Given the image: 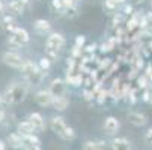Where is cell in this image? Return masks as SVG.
<instances>
[{"instance_id": "obj_30", "label": "cell", "mask_w": 152, "mask_h": 150, "mask_svg": "<svg viewBox=\"0 0 152 150\" xmlns=\"http://www.w3.org/2000/svg\"><path fill=\"white\" fill-rule=\"evenodd\" d=\"M63 3H65V6H66V9H71V8H77V6L74 5V2H72V0H63Z\"/></svg>"}, {"instance_id": "obj_15", "label": "cell", "mask_w": 152, "mask_h": 150, "mask_svg": "<svg viewBox=\"0 0 152 150\" xmlns=\"http://www.w3.org/2000/svg\"><path fill=\"white\" fill-rule=\"evenodd\" d=\"M6 8H8L9 14H12V15H23L26 5H23L20 0H8Z\"/></svg>"}, {"instance_id": "obj_20", "label": "cell", "mask_w": 152, "mask_h": 150, "mask_svg": "<svg viewBox=\"0 0 152 150\" xmlns=\"http://www.w3.org/2000/svg\"><path fill=\"white\" fill-rule=\"evenodd\" d=\"M38 66H39V69L42 71V72H48L50 69H51V59L48 57V56H41L39 59H38Z\"/></svg>"}, {"instance_id": "obj_40", "label": "cell", "mask_w": 152, "mask_h": 150, "mask_svg": "<svg viewBox=\"0 0 152 150\" xmlns=\"http://www.w3.org/2000/svg\"><path fill=\"white\" fill-rule=\"evenodd\" d=\"M149 104H151V105H152V95H151V101H149Z\"/></svg>"}, {"instance_id": "obj_8", "label": "cell", "mask_w": 152, "mask_h": 150, "mask_svg": "<svg viewBox=\"0 0 152 150\" xmlns=\"http://www.w3.org/2000/svg\"><path fill=\"white\" fill-rule=\"evenodd\" d=\"M53 101H54V96L50 93L48 89H41V90H38L35 93V102L39 107H44V108L51 107L53 105Z\"/></svg>"}, {"instance_id": "obj_24", "label": "cell", "mask_w": 152, "mask_h": 150, "mask_svg": "<svg viewBox=\"0 0 152 150\" xmlns=\"http://www.w3.org/2000/svg\"><path fill=\"white\" fill-rule=\"evenodd\" d=\"M148 83H151V80L143 74V75H140V77L137 78V87L142 89V90H146V89H148Z\"/></svg>"}, {"instance_id": "obj_18", "label": "cell", "mask_w": 152, "mask_h": 150, "mask_svg": "<svg viewBox=\"0 0 152 150\" xmlns=\"http://www.w3.org/2000/svg\"><path fill=\"white\" fill-rule=\"evenodd\" d=\"M51 107L56 111H65L69 107V98L66 95H65V96H57V98H54Z\"/></svg>"}, {"instance_id": "obj_5", "label": "cell", "mask_w": 152, "mask_h": 150, "mask_svg": "<svg viewBox=\"0 0 152 150\" xmlns=\"http://www.w3.org/2000/svg\"><path fill=\"white\" fill-rule=\"evenodd\" d=\"M2 60L6 66L12 68V69H21L24 65V59L21 57L17 51H12V50H8L2 54Z\"/></svg>"}, {"instance_id": "obj_33", "label": "cell", "mask_w": 152, "mask_h": 150, "mask_svg": "<svg viewBox=\"0 0 152 150\" xmlns=\"http://www.w3.org/2000/svg\"><path fill=\"white\" fill-rule=\"evenodd\" d=\"M6 147H8L6 141H3V140H0V150H6Z\"/></svg>"}, {"instance_id": "obj_21", "label": "cell", "mask_w": 152, "mask_h": 150, "mask_svg": "<svg viewBox=\"0 0 152 150\" xmlns=\"http://www.w3.org/2000/svg\"><path fill=\"white\" fill-rule=\"evenodd\" d=\"M51 9L54 12H57V14H65V15H66V12H68L63 0H51Z\"/></svg>"}, {"instance_id": "obj_11", "label": "cell", "mask_w": 152, "mask_h": 150, "mask_svg": "<svg viewBox=\"0 0 152 150\" xmlns=\"http://www.w3.org/2000/svg\"><path fill=\"white\" fill-rule=\"evenodd\" d=\"M27 119H29L30 123L33 125V128H35L36 132H44V131H45L47 123H45L44 117H42V114H39V113H30Z\"/></svg>"}, {"instance_id": "obj_3", "label": "cell", "mask_w": 152, "mask_h": 150, "mask_svg": "<svg viewBox=\"0 0 152 150\" xmlns=\"http://www.w3.org/2000/svg\"><path fill=\"white\" fill-rule=\"evenodd\" d=\"M6 42H8L9 47L17 50V48H21L23 45L29 44V42H30V35H29V32L24 27H17L12 33H9Z\"/></svg>"}, {"instance_id": "obj_17", "label": "cell", "mask_w": 152, "mask_h": 150, "mask_svg": "<svg viewBox=\"0 0 152 150\" xmlns=\"http://www.w3.org/2000/svg\"><path fill=\"white\" fill-rule=\"evenodd\" d=\"M17 132H20L21 135H30V134H35L36 131H35V128H33V125L30 123V120L27 119V120H23V122H18V125H17Z\"/></svg>"}, {"instance_id": "obj_7", "label": "cell", "mask_w": 152, "mask_h": 150, "mask_svg": "<svg viewBox=\"0 0 152 150\" xmlns=\"http://www.w3.org/2000/svg\"><path fill=\"white\" fill-rule=\"evenodd\" d=\"M33 32L38 36H48L50 33H53L51 23L45 18H38L33 21Z\"/></svg>"}, {"instance_id": "obj_23", "label": "cell", "mask_w": 152, "mask_h": 150, "mask_svg": "<svg viewBox=\"0 0 152 150\" xmlns=\"http://www.w3.org/2000/svg\"><path fill=\"white\" fill-rule=\"evenodd\" d=\"M24 146H41V140L38 138V135L30 134V135H24Z\"/></svg>"}, {"instance_id": "obj_41", "label": "cell", "mask_w": 152, "mask_h": 150, "mask_svg": "<svg viewBox=\"0 0 152 150\" xmlns=\"http://www.w3.org/2000/svg\"><path fill=\"white\" fill-rule=\"evenodd\" d=\"M38 2H41V0H38Z\"/></svg>"}, {"instance_id": "obj_27", "label": "cell", "mask_w": 152, "mask_h": 150, "mask_svg": "<svg viewBox=\"0 0 152 150\" xmlns=\"http://www.w3.org/2000/svg\"><path fill=\"white\" fill-rule=\"evenodd\" d=\"M84 42H86V38H84L83 35L77 36V39H75V47H80V48H83V45H84Z\"/></svg>"}, {"instance_id": "obj_22", "label": "cell", "mask_w": 152, "mask_h": 150, "mask_svg": "<svg viewBox=\"0 0 152 150\" xmlns=\"http://www.w3.org/2000/svg\"><path fill=\"white\" fill-rule=\"evenodd\" d=\"M75 131H74V128H71V126H66L65 129L62 131V134L59 135L62 140H65V141H72L74 138H75Z\"/></svg>"}, {"instance_id": "obj_39", "label": "cell", "mask_w": 152, "mask_h": 150, "mask_svg": "<svg viewBox=\"0 0 152 150\" xmlns=\"http://www.w3.org/2000/svg\"><path fill=\"white\" fill-rule=\"evenodd\" d=\"M2 102H3V96H2V95H0V104H2Z\"/></svg>"}, {"instance_id": "obj_2", "label": "cell", "mask_w": 152, "mask_h": 150, "mask_svg": "<svg viewBox=\"0 0 152 150\" xmlns=\"http://www.w3.org/2000/svg\"><path fill=\"white\" fill-rule=\"evenodd\" d=\"M66 44V39L65 36L59 32H53L47 36L45 39V53L50 59H54L59 56V53L62 51V48Z\"/></svg>"}, {"instance_id": "obj_25", "label": "cell", "mask_w": 152, "mask_h": 150, "mask_svg": "<svg viewBox=\"0 0 152 150\" xmlns=\"http://www.w3.org/2000/svg\"><path fill=\"white\" fill-rule=\"evenodd\" d=\"M133 6H134V5L128 3V2L124 3V5H122V9H124L122 14H124L125 17H133V15H134V8H133Z\"/></svg>"}, {"instance_id": "obj_13", "label": "cell", "mask_w": 152, "mask_h": 150, "mask_svg": "<svg viewBox=\"0 0 152 150\" xmlns=\"http://www.w3.org/2000/svg\"><path fill=\"white\" fill-rule=\"evenodd\" d=\"M50 128H51V131L56 132L57 135L62 134V131L66 128V123H65V119L62 116H53L51 120H50Z\"/></svg>"}, {"instance_id": "obj_19", "label": "cell", "mask_w": 152, "mask_h": 150, "mask_svg": "<svg viewBox=\"0 0 152 150\" xmlns=\"http://www.w3.org/2000/svg\"><path fill=\"white\" fill-rule=\"evenodd\" d=\"M105 144L101 140H89L83 144V150H104Z\"/></svg>"}, {"instance_id": "obj_26", "label": "cell", "mask_w": 152, "mask_h": 150, "mask_svg": "<svg viewBox=\"0 0 152 150\" xmlns=\"http://www.w3.org/2000/svg\"><path fill=\"white\" fill-rule=\"evenodd\" d=\"M145 141L148 143V144H151L152 146V128H149V129L146 131V134H145Z\"/></svg>"}, {"instance_id": "obj_29", "label": "cell", "mask_w": 152, "mask_h": 150, "mask_svg": "<svg viewBox=\"0 0 152 150\" xmlns=\"http://www.w3.org/2000/svg\"><path fill=\"white\" fill-rule=\"evenodd\" d=\"M21 150H41V146H23Z\"/></svg>"}, {"instance_id": "obj_38", "label": "cell", "mask_w": 152, "mask_h": 150, "mask_svg": "<svg viewBox=\"0 0 152 150\" xmlns=\"http://www.w3.org/2000/svg\"><path fill=\"white\" fill-rule=\"evenodd\" d=\"M149 9L152 11V0H149Z\"/></svg>"}, {"instance_id": "obj_32", "label": "cell", "mask_w": 152, "mask_h": 150, "mask_svg": "<svg viewBox=\"0 0 152 150\" xmlns=\"http://www.w3.org/2000/svg\"><path fill=\"white\" fill-rule=\"evenodd\" d=\"M145 2V0H129V3L131 5H134V6H137V5H142Z\"/></svg>"}, {"instance_id": "obj_14", "label": "cell", "mask_w": 152, "mask_h": 150, "mask_svg": "<svg viewBox=\"0 0 152 150\" xmlns=\"http://www.w3.org/2000/svg\"><path fill=\"white\" fill-rule=\"evenodd\" d=\"M0 26H2V29L6 30L8 33H12V32L17 29L14 15H12V14H6V15H3L2 20H0Z\"/></svg>"}, {"instance_id": "obj_16", "label": "cell", "mask_w": 152, "mask_h": 150, "mask_svg": "<svg viewBox=\"0 0 152 150\" xmlns=\"http://www.w3.org/2000/svg\"><path fill=\"white\" fill-rule=\"evenodd\" d=\"M110 146H112V150H131V143H129V140H126L124 137L113 138Z\"/></svg>"}, {"instance_id": "obj_31", "label": "cell", "mask_w": 152, "mask_h": 150, "mask_svg": "<svg viewBox=\"0 0 152 150\" xmlns=\"http://www.w3.org/2000/svg\"><path fill=\"white\" fill-rule=\"evenodd\" d=\"M145 75H146V77H148V78L152 81V65H149V66L146 68V71H145Z\"/></svg>"}, {"instance_id": "obj_35", "label": "cell", "mask_w": 152, "mask_h": 150, "mask_svg": "<svg viewBox=\"0 0 152 150\" xmlns=\"http://www.w3.org/2000/svg\"><path fill=\"white\" fill-rule=\"evenodd\" d=\"M113 2H116L118 5H121V6H122L124 3H126V0H113Z\"/></svg>"}, {"instance_id": "obj_12", "label": "cell", "mask_w": 152, "mask_h": 150, "mask_svg": "<svg viewBox=\"0 0 152 150\" xmlns=\"http://www.w3.org/2000/svg\"><path fill=\"white\" fill-rule=\"evenodd\" d=\"M6 144L11 147V149H21L24 146V140H23V135L20 132H11L8 137H6Z\"/></svg>"}, {"instance_id": "obj_1", "label": "cell", "mask_w": 152, "mask_h": 150, "mask_svg": "<svg viewBox=\"0 0 152 150\" xmlns=\"http://www.w3.org/2000/svg\"><path fill=\"white\" fill-rule=\"evenodd\" d=\"M23 74V78L30 84V86H39L44 80V77L47 75L45 72H42L38 66V63H33L32 60H24L23 68L20 69Z\"/></svg>"}, {"instance_id": "obj_28", "label": "cell", "mask_w": 152, "mask_h": 150, "mask_svg": "<svg viewBox=\"0 0 152 150\" xmlns=\"http://www.w3.org/2000/svg\"><path fill=\"white\" fill-rule=\"evenodd\" d=\"M6 3H3V0H0V17H3L5 12H6Z\"/></svg>"}, {"instance_id": "obj_6", "label": "cell", "mask_w": 152, "mask_h": 150, "mask_svg": "<svg viewBox=\"0 0 152 150\" xmlns=\"http://www.w3.org/2000/svg\"><path fill=\"white\" fill-rule=\"evenodd\" d=\"M66 89H68V83H66V80H63V78H54L48 84V90H50V93L54 98L65 96L66 95Z\"/></svg>"}, {"instance_id": "obj_4", "label": "cell", "mask_w": 152, "mask_h": 150, "mask_svg": "<svg viewBox=\"0 0 152 150\" xmlns=\"http://www.w3.org/2000/svg\"><path fill=\"white\" fill-rule=\"evenodd\" d=\"M29 87H30V84H29L24 78H23V81L18 80V81H14V83L9 84L8 89L11 90L14 104H21V102L26 99V96H27V93H29Z\"/></svg>"}, {"instance_id": "obj_10", "label": "cell", "mask_w": 152, "mask_h": 150, "mask_svg": "<svg viewBox=\"0 0 152 150\" xmlns=\"http://www.w3.org/2000/svg\"><path fill=\"white\" fill-rule=\"evenodd\" d=\"M126 120H128L129 125H133L136 128H143L148 123V117L140 111H128L126 113Z\"/></svg>"}, {"instance_id": "obj_37", "label": "cell", "mask_w": 152, "mask_h": 150, "mask_svg": "<svg viewBox=\"0 0 152 150\" xmlns=\"http://www.w3.org/2000/svg\"><path fill=\"white\" fill-rule=\"evenodd\" d=\"M72 2H74V5H75V6H77V5H78V3H80V2H81V0H72Z\"/></svg>"}, {"instance_id": "obj_9", "label": "cell", "mask_w": 152, "mask_h": 150, "mask_svg": "<svg viewBox=\"0 0 152 150\" xmlns=\"http://www.w3.org/2000/svg\"><path fill=\"white\" fill-rule=\"evenodd\" d=\"M102 128H104V132L107 135H115L121 129V122L115 116H108V117H105V120L102 123Z\"/></svg>"}, {"instance_id": "obj_34", "label": "cell", "mask_w": 152, "mask_h": 150, "mask_svg": "<svg viewBox=\"0 0 152 150\" xmlns=\"http://www.w3.org/2000/svg\"><path fill=\"white\" fill-rule=\"evenodd\" d=\"M5 116H6V114H5V111H3L2 108H0V122H3V120H5Z\"/></svg>"}, {"instance_id": "obj_36", "label": "cell", "mask_w": 152, "mask_h": 150, "mask_svg": "<svg viewBox=\"0 0 152 150\" xmlns=\"http://www.w3.org/2000/svg\"><path fill=\"white\" fill-rule=\"evenodd\" d=\"M20 2L23 3V5H26V6H27V5H29V2H30V0H20Z\"/></svg>"}]
</instances>
